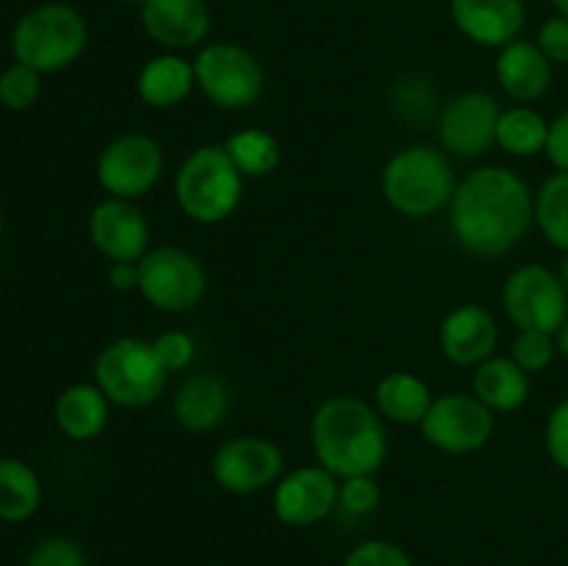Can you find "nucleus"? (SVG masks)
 I'll list each match as a JSON object with an SVG mask.
<instances>
[{
    "label": "nucleus",
    "mask_w": 568,
    "mask_h": 566,
    "mask_svg": "<svg viewBox=\"0 0 568 566\" xmlns=\"http://www.w3.org/2000/svg\"><path fill=\"white\" fill-rule=\"evenodd\" d=\"M455 186V172L449 155L430 144H408L397 150L383 166L381 189L386 203L408 220H427L449 209Z\"/></svg>",
    "instance_id": "7ed1b4c3"
},
{
    "label": "nucleus",
    "mask_w": 568,
    "mask_h": 566,
    "mask_svg": "<svg viewBox=\"0 0 568 566\" xmlns=\"http://www.w3.org/2000/svg\"><path fill=\"white\" fill-rule=\"evenodd\" d=\"M494 75L499 89L516 103H536L549 92L555 78V64L541 53L536 39H514L497 50Z\"/></svg>",
    "instance_id": "6ab92c4d"
},
{
    "label": "nucleus",
    "mask_w": 568,
    "mask_h": 566,
    "mask_svg": "<svg viewBox=\"0 0 568 566\" xmlns=\"http://www.w3.org/2000/svg\"><path fill=\"white\" fill-rule=\"evenodd\" d=\"M89 239L109 261H142L150 250V222L136 200L105 194L89 214Z\"/></svg>",
    "instance_id": "2eb2a0df"
},
{
    "label": "nucleus",
    "mask_w": 568,
    "mask_h": 566,
    "mask_svg": "<svg viewBox=\"0 0 568 566\" xmlns=\"http://www.w3.org/2000/svg\"><path fill=\"white\" fill-rule=\"evenodd\" d=\"M153 350L170 375L172 372L189 370L194 364V358H197V344H194V338L186 331L159 333L153 338Z\"/></svg>",
    "instance_id": "f704fd0d"
},
{
    "label": "nucleus",
    "mask_w": 568,
    "mask_h": 566,
    "mask_svg": "<svg viewBox=\"0 0 568 566\" xmlns=\"http://www.w3.org/2000/svg\"><path fill=\"white\" fill-rule=\"evenodd\" d=\"M549 3L555 6V11H558V14L568 17V0H549Z\"/></svg>",
    "instance_id": "79ce46f5"
},
{
    "label": "nucleus",
    "mask_w": 568,
    "mask_h": 566,
    "mask_svg": "<svg viewBox=\"0 0 568 566\" xmlns=\"http://www.w3.org/2000/svg\"><path fill=\"white\" fill-rule=\"evenodd\" d=\"M383 494L375 475H355L338 481V508L349 516H369L381 505Z\"/></svg>",
    "instance_id": "2f4dec72"
},
{
    "label": "nucleus",
    "mask_w": 568,
    "mask_h": 566,
    "mask_svg": "<svg viewBox=\"0 0 568 566\" xmlns=\"http://www.w3.org/2000/svg\"><path fill=\"white\" fill-rule=\"evenodd\" d=\"M42 505V481L37 469L14 455L0 461V522L20 525L28 522Z\"/></svg>",
    "instance_id": "393cba45"
},
{
    "label": "nucleus",
    "mask_w": 568,
    "mask_h": 566,
    "mask_svg": "<svg viewBox=\"0 0 568 566\" xmlns=\"http://www.w3.org/2000/svg\"><path fill=\"white\" fill-rule=\"evenodd\" d=\"M558 355V344H555V333L547 331H516L514 344H510V358L527 372L536 375L544 372Z\"/></svg>",
    "instance_id": "7c9ffc66"
},
{
    "label": "nucleus",
    "mask_w": 568,
    "mask_h": 566,
    "mask_svg": "<svg viewBox=\"0 0 568 566\" xmlns=\"http://www.w3.org/2000/svg\"><path fill=\"white\" fill-rule=\"evenodd\" d=\"M311 447L316 464L344 481L355 475H375L388 458V436L375 403L336 394L327 397L311 416Z\"/></svg>",
    "instance_id": "f03ea898"
},
{
    "label": "nucleus",
    "mask_w": 568,
    "mask_h": 566,
    "mask_svg": "<svg viewBox=\"0 0 568 566\" xmlns=\"http://www.w3.org/2000/svg\"><path fill=\"white\" fill-rule=\"evenodd\" d=\"M503 311L516 331L558 333L568 316V292L558 272L525 264L503 283Z\"/></svg>",
    "instance_id": "9d476101"
},
{
    "label": "nucleus",
    "mask_w": 568,
    "mask_h": 566,
    "mask_svg": "<svg viewBox=\"0 0 568 566\" xmlns=\"http://www.w3.org/2000/svg\"><path fill=\"white\" fill-rule=\"evenodd\" d=\"M344 566H416L414 558L405 553L399 544L388 542V538H369L361 542L358 547L349 549L344 558Z\"/></svg>",
    "instance_id": "72a5a7b5"
},
{
    "label": "nucleus",
    "mask_w": 568,
    "mask_h": 566,
    "mask_svg": "<svg viewBox=\"0 0 568 566\" xmlns=\"http://www.w3.org/2000/svg\"><path fill=\"white\" fill-rule=\"evenodd\" d=\"M222 148L231 155L233 166L242 172L244 181L247 178H270L283 161L281 142L266 128H242V131H233L222 142Z\"/></svg>",
    "instance_id": "bb28decb"
},
{
    "label": "nucleus",
    "mask_w": 568,
    "mask_h": 566,
    "mask_svg": "<svg viewBox=\"0 0 568 566\" xmlns=\"http://www.w3.org/2000/svg\"><path fill=\"white\" fill-rule=\"evenodd\" d=\"M503 105L486 89L455 94L438 114V142L455 159H480L497 144Z\"/></svg>",
    "instance_id": "f8f14e48"
},
{
    "label": "nucleus",
    "mask_w": 568,
    "mask_h": 566,
    "mask_svg": "<svg viewBox=\"0 0 568 566\" xmlns=\"http://www.w3.org/2000/svg\"><path fill=\"white\" fill-rule=\"evenodd\" d=\"M139 22L159 48L181 53L203 48L211 33V9L205 0H144Z\"/></svg>",
    "instance_id": "dca6fc26"
},
{
    "label": "nucleus",
    "mask_w": 568,
    "mask_h": 566,
    "mask_svg": "<svg viewBox=\"0 0 568 566\" xmlns=\"http://www.w3.org/2000/svg\"><path fill=\"white\" fill-rule=\"evenodd\" d=\"M530 375L510 355H491L475 366L471 394L494 414H514L530 400Z\"/></svg>",
    "instance_id": "5701e85b"
},
{
    "label": "nucleus",
    "mask_w": 568,
    "mask_h": 566,
    "mask_svg": "<svg viewBox=\"0 0 568 566\" xmlns=\"http://www.w3.org/2000/svg\"><path fill=\"white\" fill-rule=\"evenodd\" d=\"M197 89L222 111H244L264 94L266 72L253 50L236 42H209L192 59Z\"/></svg>",
    "instance_id": "0eeeda50"
},
{
    "label": "nucleus",
    "mask_w": 568,
    "mask_h": 566,
    "mask_svg": "<svg viewBox=\"0 0 568 566\" xmlns=\"http://www.w3.org/2000/svg\"><path fill=\"white\" fill-rule=\"evenodd\" d=\"M0 228H3V220H0Z\"/></svg>",
    "instance_id": "a18cd8bd"
},
{
    "label": "nucleus",
    "mask_w": 568,
    "mask_h": 566,
    "mask_svg": "<svg viewBox=\"0 0 568 566\" xmlns=\"http://www.w3.org/2000/svg\"><path fill=\"white\" fill-rule=\"evenodd\" d=\"M555 344H558V355H564L568 361V316L564 325L558 327V333H555Z\"/></svg>",
    "instance_id": "ea45409f"
},
{
    "label": "nucleus",
    "mask_w": 568,
    "mask_h": 566,
    "mask_svg": "<svg viewBox=\"0 0 568 566\" xmlns=\"http://www.w3.org/2000/svg\"><path fill=\"white\" fill-rule=\"evenodd\" d=\"M164 148L148 133H120L98 155L94 175L109 198L139 200L164 175Z\"/></svg>",
    "instance_id": "1a4fd4ad"
},
{
    "label": "nucleus",
    "mask_w": 568,
    "mask_h": 566,
    "mask_svg": "<svg viewBox=\"0 0 568 566\" xmlns=\"http://www.w3.org/2000/svg\"><path fill=\"white\" fill-rule=\"evenodd\" d=\"M392 105L403 120L427 122L436 114V89L425 75H408L394 81Z\"/></svg>",
    "instance_id": "c85d7f7f"
},
{
    "label": "nucleus",
    "mask_w": 568,
    "mask_h": 566,
    "mask_svg": "<svg viewBox=\"0 0 568 566\" xmlns=\"http://www.w3.org/2000/svg\"><path fill=\"white\" fill-rule=\"evenodd\" d=\"M209 289V275L197 255L172 244L150 247L139 261V294L164 314H189Z\"/></svg>",
    "instance_id": "6e6552de"
},
{
    "label": "nucleus",
    "mask_w": 568,
    "mask_h": 566,
    "mask_svg": "<svg viewBox=\"0 0 568 566\" xmlns=\"http://www.w3.org/2000/svg\"><path fill=\"white\" fill-rule=\"evenodd\" d=\"M94 383L120 408H148L166 392L170 372L155 355L153 342L122 336L105 344L94 358Z\"/></svg>",
    "instance_id": "423d86ee"
},
{
    "label": "nucleus",
    "mask_w": 568,
    "mask_h": 566,
    "mask_svg": "<svg viewBox=\"0 0 568 566\" xmlns=\"http://www.w3.org/2000/svg\"><path fill=\"white\" fill-rule=\"evenodd\" d=\"M499 342V325L480 303H464L447 311L438 327V344L449 364L471 366L491 358Z\"/></svg>",
    "instance_id": "f3484780"
},
{
    "label": "nucleus",
    "mask_w": 568,
    "mask_h": 566,
    "mask_svg": "<svg viewBox=\"0 0 568 566\" xmlns=\"http://www.w3.org/2000/svg\"><path fill=\"white\" fill-rule=\"evenodd\" d=\"M433 392L419 375L414 372H388L377 381L375 386V408L383 420L394 422V425L414 427L422 425L433 405Z\"/></svg>",
    "instance_id": "b1692460"
},
{
    "label": "nucleus",
    "mask_w": 568,
    "mask_h": 566,
    "mask_svg": "<svg viewBox=\"0 0 568 566\" xmlns=\"http://www.w3.org/2000/svg\"><path fill=\"white\" fill-rule=\"evenodd\" d=\"M0 461H3V449H0Z\"/></svg>",
    "instance_id": "c03bdc74"
},
{
    "label": "nucleus",
    "mask_w": 568,
    "mask_h": 566,
    "mask_svg": "<svg viewBox=\"0 0 568 566\" xmlns=\"http://www.w3.org/2000/svg\"><path fill=\"white\" fill-rule=\"evenodd\" d=\"M194 89H197L194 64L183 59L181 53H172V50L150 55L136 75L139 100L159 111L181 105Z\"/></svg>",
    "instance_id": "412c9836"
},
{
    "label": "nucleus",
    "mask_w": 568,
    "mask_h": 566,
    "mask_svg": "<svg viewBox=\"0 0 568 566\" xmlns=\"http://www.w3.org/2000/svg\"><path fill=\"white\" fill-rule=\"evenodd\" d=\"M549 120L532 105H510L503 109L497 122V148L516 159H532L547 150Z\"/></svg>",
    "instance_id": "a878e982"
},
{
    "label": "nucleus",
    "mask_w": 568,
    "mask_h": 566,
    "mask_svg": "<svg viewBox=\"0 0 568 566\" xmlns=\"http://www.w3.org/2000/svg\"><path fill=\"white\" fill-rule=\"evenodd\" d=\"M283 449L264 436H233L216 447L211 477L231 494H255L283 477Z\"/></svg>",
    "instance_id": "ddd939ff"
},
{
    "label": "nucleus",
    "mask_w": 568,
    "mask_h": 566,
    "mask_svg": "<svg viewBox=\"0 0 568 566\" xmlns=\"http://www.w3.org/2000/svg\"><path fill=\"white\" fill-rule=\"evenodd\" d=\"M558 275H560V281H564V286H566V292H568V253L564 255V261H560Z\"/></svg>",
    "instance_id": "a19ab883"
},
{
    "label": "nucleus",
    "mask_w": 568,
    "mask_h": 566,
    "mask_svg": "<svg viewBox=\"0 0 568 566\" xmlns=\"http://www.w3.org/2000/svg\"><path fill=\"white\" fill-rule=\"evenodd\" d=\"M116 3H128V6H142L144 0H116Z\"/></svg>",
    "instance_id": "37998d69"
},
{
    "label": "nucleus",
    "mask_w": 568,
    "mask_h": 566,
    "mask_svg": "<svg viewBox=\"0 0 568 566\" xmlns=\"http://www.w3.org/2000/svg\"><path fill=\"white\" fill-rule=\"evenodd\" d=\"M544 447L558 469L568 472V397L560 400L544 425Z\"/></svg>",
    "instance_id": "c9c22d12"
},
{
    "label": "nucleus",
    "mask_w": 568,
    "mask_h": 566,
    "mask_svg": "<svg viewBox=\"0 0 568 566\" xmlns=\"http://www.w3.org/2000/svg\"><path fill=\"white\" fill-rule=\"evenodd\" d=\"M272 488V511L286 527H314L338 508V477L322 464L283 472Z\"/></svg>",
    "instance_id": "4468645a"
},
{
    "label": "nucleus",
    "mask_w": 568,
    "mask_h": 566,
    "mask_svg": "<svg viewBox=\"0 0 568 566\" xmlns=\"http://www.w3.org/2000/svg\"><path fill=\"white\" fill-rule=\"evenodd\" d=\"M419 427L430 447L447 455H469L486 447L491 438L494 411L471 392H449L433 400Z\"/></svg>",
    "instance_id": "9b49d317"
},
{
    "label": "nucleus",
    "mask_w": 568,
    "mask_h": 566,
    "mask_svg": "<svg viewBox=\"0 0 568 566\" xmlns=\"http://www.w3.org/2000/svg\"><path fill=\"white\" fill-rule=\"evenodd\" d=\"M244 175L222 144H200L175 172L178 209L197 225H220L242 205Z\"/></svg>",
    "instance_id": "39448f33"
},
{
    "label": "nucleus",
    "mask_w": 568,
    "mask_h": 566,
    "mask_svg": "<svg viewBox=\"0 0 568 566\" xmlns=\"http://www.w3.org/2000/svg\"><path fill=\"white\" fill-rule=\"evenodd\" d=\"M231 414V388L214 372H192L172 397V416L189 433H214Z\"/></svg>",
    "instance_id": "aec40b11"
},
{
    "label": "nucleus",
    "mask_w": 568,
    "mask_h": 566,
    "mask_svg": "<svg viewBox=\"0 0 568 566\" xmlns=\"http://www.w3.org/2000/svg\"><path fill=\"white\" fill-rule=\"evenodd\" d=\"M111 403L98 383H72L55 397L53 420L72 442H92L109 427Z\"/></svg>",
    "instance_id": "4be33fe9"
},
{
    "label": "nucleus",
    "mask_w": 568,
    "mask_h": 566,
    "mask_svg": "<svg viewBox=\"0 0 568 566\" xmlns=\"http://www.w3.org/2000/svg\"><path fill=\"white\" fill-rule=\"evenodd\" d=\"M89 44V22L70 3H39L28 9L11 28L14 61L53 75L67 70L83 55Z\"/></svg>",
    "instance_id": "20e7f679"
},
{
    "label": "nucleus",
    "mask_w": 568,
    "mask_h": 566,
    "mask_svg": "<svg viewBox=\"0 0 568 566\" xmlns=\"http://www.w3.org/2000/svg\"><path fill=\"white\" fill-rule=\"evenodd\" d=\"M536 44L555 67H568V17L555 14L541 22Z\"/></svg>",
    "instance_id": "e433bc0d"
},
{
    "label": "nucleus",
    "mask_w": 568,
    "mask_h": 566,
    "mask_svg": "<svg viewBox=\"0 0 568 566\" xmlns=\"http://www.w3.org/2000/svg\"><path fill=\"white\" fill-rule=\"evenodd\" d=\"M26 566H87L83 547L70 536H44L33 544Z\"/></svg>",
    "instance_id": "473e14b6"
},
{
    "label": "nucleus",
    "mask_w": 568,
    "mask_h": 566,
    "mask_svg": "<svg viewBox=\"0 0 568 566\" xmlns=\"http://www.w3.org/2000/svg\"><path fill=\"white\" fill-rule=\"evenodd\" d=\"M447 211L458 247L477 259H499L536 225V192L508 166H475L458 181Z\"/></svg>",
    "instance_id": "f257e3e1"
},
{
    "label": "nucleus",
    "mask_w": 568,
    "mask_h": 566,
    "mask_svg": "<svg viewBox=\"0 0 568 566\" xmlns=\"http://www.w3.org/2000/svg\"><path fill=\"white\" fill-rule=\"evenodd\" d=\"M458 33L480 48H505L521 37L527 22L525 0H449Z\"/></svg>",
    "instance_id": "a211bd4d"
},
{
    "label": "nucleus",
    "mask_w": 568,
    "mask_h": 566,
    "mask_svg": "<svg viewBox=\"0 0 568 566\" xmlns=\"http://www.w3.org/2000/svg\"><path fill=\"white\" fill-rule=\"evenodd\" d=\"M536 228L560 253H568V172H552L536 192Z\"/></svg>",
    "instance_id": "cd10ccee"
},
{
    "label": "nucleus",
    "mask_w": 568,
    "mask_h": 566,
    "mask_svg": "<svg viewBox=\"0 0 568 566\" xmlns=\"http://www.w3.org/2000/svg\"><path fill=\"white\" fill-rule=\"evenodd\" d=\"M105 277L114 292H139V261H111Z\"/></svg>",
    "instance_id": "58836bf2"
},
{
    "label": "nucleus",
    "mask_w": 568,
    "mask_h": 566,
    "mask_svg": "<svg viewBox=\"0 0 568 566\" xmlns=\"http://www.w3.org/2000/svg\"><path fill=\"white\" fill-rule=\"evenodd\" d=\"M42 94V72L31 67L14 64L0 72V105L9 111H28Z\"/></svg>",
    "instance_id": "c756f323"
},
{
    "label": "nucleus",
    "mask_w": 568,
    "mask_h": 566,
    "mask_svg": "<svg viewBox=\"0 0 568 566\" xmlns=\"http://www.w3.org/2000/svg\"><path fill=\"white\" fill-rule=\"evenodd\" d=\"M544 155L549 164L558 172H568V109L560 111L552 122H549V139Z\"/></svg>",
    "instance_id": "4c0bfd02"
}]
</instances>
